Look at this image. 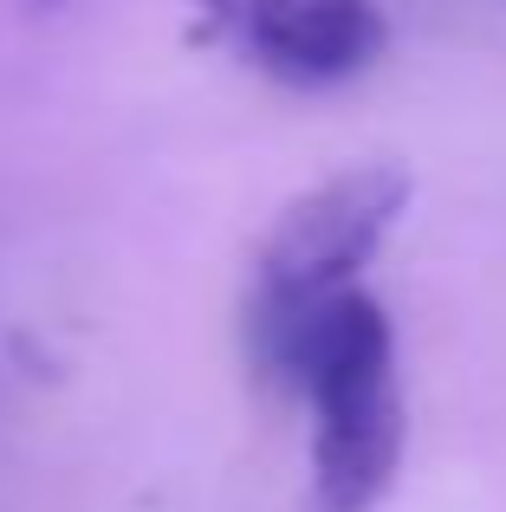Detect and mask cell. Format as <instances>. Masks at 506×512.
<instances>
[{
    "mask_svg": "<svg viewBox=\"0 0 506 512\" xmlns=\"http://www.w3.org/2000/svg\"><path fill=\"white\" fill-rule=\"evenodd\" d=\"M266 370L312 409V512H377L403 467V376L383 305L338 292L279 338Z\"/></svg>",
    "mask_w": 506,
    "mask_h": 512,
    "instance_id": "obj_1",
    "label": "cell"
},
{
    "mask_svg": "<svg viewBox=\"0 0 506 512\" xmlns=\"http://www.w3.org/2000/svg\"><path fill=\"white\" fill-rule=\"evenodd\" d=\"M409 201V175L396 163H364L344 169L331 182H318L305 201H292L279 214L273 240L260 253V279H253L247 331L253 357H273L286 331H299L318 305H331L338 292L357 286L364 260L383 247V234L396 227Z\"/></svg>",
    "mask_w": 506,
    "mask_h": 512,
    "instance_id": "obj_2",
    "label": "cell"
},
{
    "mask_svg": "<svg viewBox=\"0 0 506 512\" xmlns=\"http://www.w3.org/2000/svg\"><path fill=\"white\" fill-rule=\"evenodd\" d=\"M247 52L286 85H344L383 52L377 0H247Z\"/></svg>",
    "mask_w": 506,
    "mask_h": 512,
    "instance_id": "obj_3",
    "label": "cell"
}]
</instances>
